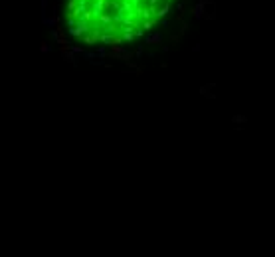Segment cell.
I'll list each match as a JSON object with an SVG mask.
<instances>
[{
  "instance_id": "7a4b0ae2",
  "label": "cell",
  "mask_w": 275,
  "mask_h": 257,
  "mask_svg": "<svg viewBox=\"0 0 275 257\" xmlns=\"http://www.w3.org/2000/svg\"><path fill=\"white\" fill-rule=\"evenodd\" d=\"M152 42H160V34H152L147 38V44H152Z\"/></svg>"
},
{
  "instance_id": "6da1fadb",
  "label": "cell",
  "mask_w": 275,
  "mask_h": 257,
  "mask_svg": "<svg viewBox=\"0 0 275 257\" xmlns=\"http://www.w3.org/2000/svg\"><path fill=\"white\" fill-rule=\"evenodd\" d=\"M208 2H210V0H200L196 6L192 8V16L194 18H204V8H206Z\"/></svg>"
},
{
  "instance_id": "3957f363",
  "label": "cell",
  "mask_w": 275,
  "mask_h": 257,
  "mask_svg": "<svg viewBox=\"0 0 275 257\" xmlns=\"http://www.w3.org/2000/svg\"><path fill=\"white\" fill-rule=\"evenodd\" d=\"M232 121H234V123H245V121H248V119H245L244 115H236V117H234V119H232Z\"/></svg>"
}]
</instances>
